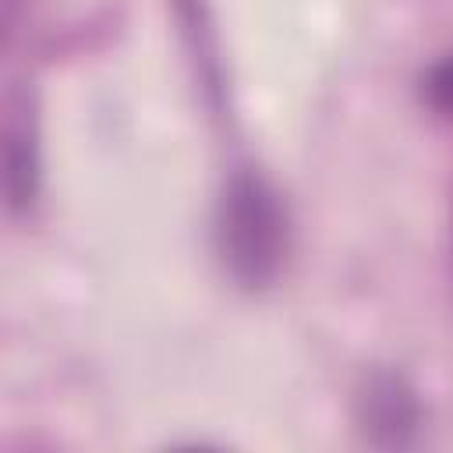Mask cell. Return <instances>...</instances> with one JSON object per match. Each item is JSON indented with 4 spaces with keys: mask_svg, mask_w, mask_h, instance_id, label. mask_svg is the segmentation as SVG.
<instances>
[{
    "mask_svg": "<svg viewBox=\"0 0 453 453\" xmlns=\"http://www.w3.org/2000/svg\"><path fill=\"white\" fill-rule=\"evenodd\" d=\"M425 99H428L439 113L453 117V57L439 60V64L428 71V78H425Z\"/></svg>",
    "mask_w": 453,
    "mask_h": 453,
    "instance_id": "4",
    "label": "cell"
},
{
    "mask_svg": "<svg viewBox=\"0 0 453 453\" xmlns=\"http://www.w3.org/2000/svg\"><path fill=\"white\" fill-rule=\"evenodd\" d=\"M219 251L244 287H265L287 255V212L255 173H237L219 205Z\"/></svg>",
    "mask_w": 453,
    "mask_h": 453,
    "instance_id": "1",
    "label": "cell"
},
{
    "mask_svg": "<svg viewBox=\"0 0 453 453\" xmlns=\"http://www.w3.org/2000/svg\"><path fill=\"white\" fill-rule=\"evenodd\" d=\"M361 421L382 446H407L418 432V400L400 375H375L361 396Z\"/></svg>",
    "mask_w": 453,
    "mask_h": 453,
    "instance_id": "2",
    "label": "cell"
},
{
    "mask_svg": "<svg viewBox=\"0 0 453 453\" xmlns=\"http://www.w3.org/2000/svg\"><path fill=\"white\" fill-rule=\"evenodd\" d=\"M39 184V156L25 120L7 124V198L11 209H25Z\"/></svg>",
    "mask_w": 453,
    "mask_h": 453,
    "instance_id": "3",
    "label": "cell"
}]
</instances>
